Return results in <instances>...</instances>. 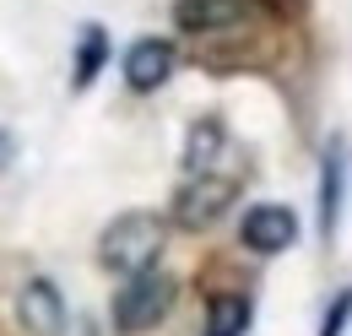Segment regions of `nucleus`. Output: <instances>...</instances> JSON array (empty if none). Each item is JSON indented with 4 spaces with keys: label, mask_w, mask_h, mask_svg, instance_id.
I'll list each match as a JSON object with an SVG mask.
<instances>
[{
    "label": "nucleus",
    "mask_w": 352,
    "mask_h": 336,
    "mask_svg": "<svg viewBox=\"0 0 352 336\" xmlns=\"http://www.w3.org/2000/svg\"><path fill=\"white\" fill-rule=\"evenodd\" d=\"M347 315H352V288H347V293H336V304L325 309V331H320V336H342Z\"/></svg>",
    "instance_id": "nucleus-12"
},
{
    "label": "nucleus",
    "mask_w": 352,
    "mask_h": 336,
    "mask_svg": "<svg viewBox=\"0 0 352 336\" xmlns=\"http://www.w3.org/2000/svg\"><path fill=\"white\" fill-rule=\"evenodd\" d=\"M217 158H222V125L217 120H195V125H190V141H184V168H190V174H206Z\"/></svg>",
    "instance_id": "nucleus-9"
},
{
    "label": "nucleus",
    "mask_w": 352,
    "mask_h": 336,
    "mask_svg": "<svg viewBox=\"0 0 352 336\" xmlns=\"http://www.w3.org/2000/svg\"><path fill=\"white\" fill-rule=\"evenodd\" d=\"M163 217L157 211H125V217H114L109 228H103V239H98V266L109 271V277H131L141 266H152L157 255H163Z\"/></svg>",
    "instance_id": "nucleus-1"
},
{
    "label": "nucleus",
    "mask_w": 352,
    "mask_h": 336,
    "mask_svg": "<svg viewBox=\"0 0 352 336\" xmlns=\"http://www.w3.org/2000/svg\"><path fill=\"white\" fill-rule=\"evenodd\" d=\"M16 326L28 336H60L65 326V298L49 277H28L22 293H16Z\"/></svg>",
    "instance_id": "nucleus-5"
},
{
    "label": "nucleus",
    "mask_w": 352,
    "mask_h": 336,
    "mask_svg": "<svg viewBox=\"0 0 352 336\" xmlns=\"http://www.w3.org/2000/svg\"><path fill=\"white\" fill-rule=\"evenodd\" d=\"M201 331H206V336H244V331H250V298H239V293L212 298Z\"/></svg>",
    "instance_id": "nucleus-8"
},
{
    "label": "nucleus",
    "mask_w": 352,
    "mask_h": 336,
    "mask_svg": "<svg viewBox=\"0 0 352 336\" xmlns=\"http://www.w3.org/2000/svg\"><path fill=\"white\" fill-rule=\"evenodd\" d=\"M103 60H109V39H103V28H82V49H76V71H71V87H76V92H87L92 76L103 71Z\"/></svg>",
    "instance_id": "nucleus-11"
},
{
    "label": "nucleus",
    "mask_w": 352,
    "mask_h": 336,
    "mask_svg": "<svg viewBox=\"0 0 352 336\" xmlns=\"http://www.w3.org/2000/svg\"><path fill=\"white\" fill-rule=\"evenodd\" d=\"M239 244L255 255H282L298 244V211L293 207H250L244 211V222H239Z\"/></svg>",
    "instance_id": "nucleus-4"
},
{
    "label": "nucleus",
    "mask_w": 352,
    "mask_h": 336,
    "mask_svg": "<svg viewBox=\"0 0 352 336\" xmlns=\"http://www.w3.org/2000/svg\"><path fill=\"white\" fill-rule=\"evenodd\" d=\"M174 298H179V282L152 260V266H141V271H131L125 277V288L114 293V331L120 336H141V331H152L168 309H174Z\"/></svg>",
    "instance_id": "nucleus-2"
},
{
    "label": "nucleus",
    "mask_w": 352,
    "mask_h": 336,
    "mask_svg": "<svg viewBox=\"0 0 352 336\" xmlns=\"http://www.w3.org/2000/svg\"><path fill=\"white\" fill-rule=\"evenodd\" d=\"M342 179H347V152L331 147V152H325V190H320V222H325V239H331V228H336V217H342Z\"/></svg>",
    "instance_id": "nucleus-10"
},
{
    "label": "nucleus",
    "mask_w": 352,
    "mask_h": 336,
    "mask_svg": "<svg viewBox=\"0 0 352 336\" xmlns=\"http://www.w3.org/2000/svg\"><path fill=\"white\" fill-rule=\"evenodd\" d=\"M250 17V0H174V22L195 39H212V33H228Z\"/></svg>",
    "instance_id": "nucleus-6"
},
{
    "label": "nucleus",
    "mask_w": 352,
    "mask_h": 336,
    "mask_svg": "<svg viewBox=\"0 0 352 336\" xmlns=\"http://www.w3.org/2000/svg\"><path fill=\"white\" fill-rule=\"evenodd\" d=\"M261 6L271 17H298V11H304V0H261Z\"/></svg>",
    "instance_id": "nucleus-13"
},
{
    "label": "nucleus",
    "mask_w": 352,
    "mask_h": 336,
    "mask_svg": "<svg viewBox=\"0 0 352 336\" xmlns=\"http://www.w3.org/2000/svg\"><path fill=\"white\" fill-rule=\"evenodd\" d=\"M239 201V179H222V174H190V185H179V196H174V217L179 228H212L222 211Z\"/></svg>",
    "instance_id": "nucleus-3"
},
{
    "label": "nucleus",
    "mask_w": 352,
    "mask_h": 336,
    "mask_svg": "<svg viewBox=\"0 0 352 336\" xmlns=\"http://www.w3.org/2000/svg\"><path fill=\"white\" fill-rule=\"evenodd\" d=\"M174 76V43L168 39H135L125 54V87L131 92H157Z\"/></svg>",
    "instance_id": "nucleus-7"
},
{
    "label": "nucleus",
    "mask_w": 352,
    "mask_h": 336,
    "mask_svg": "<svg viewBox=\"0 0 352 336\" xmlns=\"http://www.w3.org/2000/svg\"><path fill=\"white\" fill-rule=\"evenodd\" d=\"M16 163V141H11V136H6V130H0V174H6V168Z\"/></svg>",
    "instance_id": "nucleus-14"
}]
</instances>
